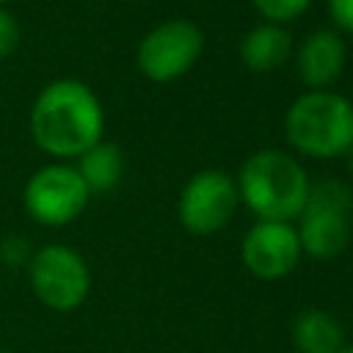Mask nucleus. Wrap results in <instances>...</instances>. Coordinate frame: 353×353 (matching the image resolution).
Instances as JSON below:
<instances>
[{"instance_id":"nucleus-4","label":"nucleus","mask_w":353,"mask_h":353,"mask_svg":"<svg viewBox=\"0 0 353 353\" xmlns=\"http://www.w3.org/2000/svg\"><path fill=\"white\" fill-rule=\"evenodd\" d=\"M350 215L353 196L347 185L336 179H325L309 185V199L298 215V243L301 251L312 259H334L350 243Z\"/></svg>"},{"instance_id":"nucleus-5","label":"nucleus","mask_w":353,"mask_h":353,"mask_svg":"<svg viewBox=\"0 0 353 353\" xmlns=\"http://www.w3.org/2000/svg\"><path fill=\"white\" fill-rule=\"evenodd\" d=\"M28 281L33 295L52 312H72L83 306L91 292V270L85 259L61 243H50L30 256Z\"/></svg>"},{"instance_id":"nucleus-12","label":"nucleus","mask_w":353,"mask_h":353,"mask_svg":"<svg viewBox=\"0 0 353 353\" xmlns=\"http://www.w3.org/2000/svg\"><path fill=\"white\" fill-rule=\"evenodd\" d=\"M292 342L298 353H339L345 331L334 314L323 309H306L292 323Z\"/></svg>"},{"instance_id":"nucleus-19","label":"nucleus","mask_w":353,"mask_h":353,"mask_svg":"<svg viewBox=\"0 0 353 353\" xmlns=\"http://www.w3.org/2000/svg\"><path fill=\"white\" fill-rule=\"evenodd\" d=\"M0 353H8V350H0Z\"/></svg>"},{"instance_id":"nucleus-20","label":"nucleus","mask_w":353,"mask_h":353,"mask_svg":"<svg viewBox=\"0 0 353 353\" xmlns=\"http://www.w3.org/2000/svg\"><path fill=\"white\" fill-rule=\"evenodd\" d=\"M3 3H6V0H0V6H3Z\"/></svg>"},{"instance_id":"nucleus-16","label":"nucleus","mask_w":353,"mask_h":353,"mask_svg":"<svg viewBox=\"0 0 353 353\" xmlns=\"http://www.w3.org/2000/svg\"><path fill=\"white\" fill-rule=\"evenodd\" d=\"M328 14L342 30L353 33V0H328Z\"/></svg>"},{"instance_id":"nucleus-17","label":"nucleus","mask_w":353,"mask_h":353,"mask_svg":"<svg viewBox=\"0 0 353 353\" xmlns=\"http://www.w3.org/2000/svg\"><path fill=\"white\" fill-rule=\"evenodd\" d=\"M347 165H350V171H353V149L347 152Z\"/></svg>"},{"instance_id":"nucleus-7","label":"nucleus","mask_w":353,"mask_h":353,"mask_svg":"<svg viewBox=\"0 0 353 353\" xmlns=\"http://www.w3.org/2000/svg\"><path fill=\"white\" fill-rule=\"evenodd\" d=\"M237 201V182L226 171L204 168L185 182L176 201V215L190 234L207 237L232 221Z\"/></svg>"},{"instance_id":"nucleus-13","label":"nucleus","mask_w":353,"mask_h":353,"mask_svg":"<svg viewBox=\"0 0 353 353\" xmlns=\"http://www.w3.org/2000/svg\"><path fill=\"white\" fill-rule=\"evenodd\" d=\"M124 171V160H121V149L116 143L99 141L94 143L88 152H83L77 157V174L85 182L88 190H110L119 185Z\"/></svg>"},{"instance_id":"nucleus-15","label":"nucleus","mask_w":353,"mask_h":353,"mask_svg":"<svg viewBox=\"0 0 353 353\" xmlns=\"http://www.w3.org/2000/svg\"><path fill=\"white\" fill-rule=\"evenodd\" d=\"M17 44H19V25H17V19L0 6V58L11 55V52L17 50Z\"/></svg>"},{"instance_id":"nucleus-11","label":"nucleus","mask_w":353,"mask_h":353,"mask_svg":"<svg viewBox=\"0 0 353 353\" xmlns=\"http://www.w3.org/2000/svg\"><path fill=\"white\" fill-rule=\"evenodd\" d=\"M292 52V36L281 25L262 22L251 28L240 41V58L251 72H273Z\"/></svg>"},{"instance_id":"nucleus-6","label":"nucleus","mask_w":353,"mask_h":353,"mask_svg":"<svg viewBox=\"0 0 353 353\" xmlns=\"http://www.w3.org/2000/svg\"><path fill=\"white\" fill-rule=\"evenodd\" d=\"M204 33L190 19H168L152 28L138 44V69L154 83H171L201 58Z\"/></svg>"},{"instance_id":"nucleus-9","label":"nucleus","mask_w":353,"mask_h":353,"mask_svg":"<svg viewBox=\"0 0 353 353\" xmlns=\"http://www.w3.org/2000/svg\"><path fill=\"white\" fill-rule=\"evenodd\" d=\"M301 243L292 223L281 221H259L254 223L240 245L243 265L251 276L262 281H279L290 276L301 259Z\"/></svg>"},{"instance_id":"nucleus-18","label":"nucleus","mask_w":353,"mask_h":353,"mask_svg":"<svg viewBox=\"0 0 353 353\" xmlns=\"http://www.w3.org/2000/svg\"><path fill=\"white\" fill-rule=\"evenodd\" d=\"M339 353H353V345H350V347H342Z\"/></svg>"},{"instance_id":"nucleus-2","label":"nucleus","mask_w":353,"mask_h":353,"mask_svg":"<svg viewBox=\"0 0 353 353\" xmlns=\"http://www.w3.org/2000/svg\"><path fill=\"white\" fill-rule=\"evenodd\" d=\"M237 196L259 221L290 223L309 199V176L292 154L262 149L240 165Z\"/></svg>"},{"instance_id":"nucleus-8","label":"nucleus","mask_w":353,"mask_h":353,"mask_svg":"<svg viewBox=\"0 0 353 353\" xmlns=\"http://www.w3.org/2000/svg\"><path fill=\"white\" fill-rule=\"evenodd\" d=\"M88 196L91 190L80 179L77 168L61 163L39 168L22 190L28 215L44 226H63L74 221L85 210Z\"/></svg>"},{"instance_id":"nucleus-10","label":"nucleus","mask_w":353,"mask_h":353,"mask_svg":"<svg viewBox=\"0 0 353 353\" xmlns=\"http://www.w3.org/2000/svg\"><path fill=\"white\" fill-rule=\"evenodd\" d=\"M345 61H347V50L336 30L309 33L301 41L298 55H295L298 77L312 91H325L328 85H334L345 69Z\"/></svg>"},{"instance_id":"nucleus-1","label":"nucleus","mask_w":353,"mask_h":353,"mask_svg":"<svg viewBox=\"0 0 353 353\" xmlns=\"http://www.w3.org/2000/svg\"><path fill=\"white\" fill-rule=\"evenodd\" d=\"M102 105L80 80H52L30 110V135L39 149L55 157H80L102 141Z\"/></svg>"},{"instance_id":"nucleus-14","label":"nucleus","mask_w":353,"mask_h":353,"mask_svg":"<svg viewBox=\"0 0 353 353\" xmlns=\"http://www.w3.org/2000/svg\"><path fill=\"white\" fill-rule=\"evenodd\" d=\"M251 3L262 19H268L270 25H281V22L298 19L312 0H251Z\"/></svg>"},{"instance_id":"nucleus-3","label":"nucleus","mask_w":353,"mask_h":353,"mask_svg":"<svg viewBox=\"0 0 353 353\" xmlns=\"http://www.w3.org/2000/svg\"><path fill=\"white\" fill-rule=\"evenodd\" d=\"M284 132L295 152L328 160L353 149V105L334 91L301 94L284 116Z\"/></svg>"}]
</instances>
